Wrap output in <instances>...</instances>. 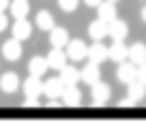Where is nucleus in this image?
Masks as SVG:
<instances>
[{
  "label": "nucleus",
  "instance_id": "ddd939ff",
  "mask_svg": "<svg viewBox=\"0 0 146 133\" xmlns=\"http://www.w3.org/2000/svg\"><path fill=\"white\" fill-rule=\"evenodd\" d=\"M87 59H92V62L103 64V62H108V59H110V49H105V44H103V41H95V44L90 46V51H87Z\"/></svg>",
  "mask_w": 146,
  "mask_h": 133
},
{
  "label": "nucleus",
  "instance_id": "aec40b11",
  "mask_svg": "<svg viewBox=\"0 0 146 133\" xmlns=\"http://www.w3.org/2000/svg\"><path fill=\"white\" fill-rule=\"evenodd\" d=\"M128 59H131L133 64H144L146 62V44H141V41L131 44V46H128Z\"/></svg>",
  "mask_w": 146,
  "mask_h": 133
},
{
  "label": "nucleus",
  "instance_id": "39448f33",
  "mask_svg": "<svg viewBox=\"0 0 146 133\" xmlns=\"http://www.w3.org/2000/svg\"><path fill=\"white\" fill-rule=\"evenodd\" d=\"M80 72H82V82H85V85L92 87V85L100 82V64H98V62H92V59L85 62V67H82Z\"/></svg>",
  "mask_w": 146,
  "mask_h": 133
},
{
  "label": "nucleus",
  "instance_id": "a878e982",
  "mask_svg": "<svg viewBox=\"0 0 146 133\" xmlns=\"http://www.w3.org/2000/svg\"><path fill=\"white\" fill-rule=\"evenodd\" d=\"M139 79L146 85V62H144V64H139Z\"/></svg>",
  "mask_w": 146,
  "mask_h": 133
},
{
  "label": "nucleus",
  "instance_id": "f8f14e48",
  "mask_svg": "<svg viewBox=\"0 0 146 133\" xmlns=\"http://www.w3.org/2000/svg\"><path fill=\"white\" fill-rule=\"evenodd\" d=\"M49 41H51V46L67 49V44H69V31L62 28V26H54V28L49 31Z\"/></svg>",
  "mask_w": 146,
  "mask_h": 133
},
{
  "label": "nucleus",
  "instance_id": "f3484780",
  "mask_svg": "<svg viewBox=\"0 0 146 133\" xmlns=\"http://www.w3.org/2000/svg\"><path fill=\"white\" fill-rule=\"evenodd\" d=\"M31 33H33V26H31L26 18H15V23H13V36L21 38V41H26V38H31Z\"/></svg>",
  "mask_w": 146,
  "mask_h": 133
},
{
  "label": "nucleus",
  "instance_id": "423d86ee",
  "mask_svg": "<svg viewBox=\"0 0 146 133\" xmlns=\"http://www.w3.org/2000/svg\"><path fill=\"white\" fill-rule=\"evenodd\" d=\"M23 92H26V97H41V95H44V77L31 74V77L23 82Z\"/></svg>",
  "mask_w": 146,
  "mask_h": 133
},
{
  "label": "nucleus",
  "instance_id": "393cba45",
  "mask_svg": "<svg viewBox=\"0 0 146 133\" xmlns=\"http://www.w3.org/2000/svg\"><path fill=\"white\" fill-rule=\"evenodd\" d=\"M8 28V18H5V10H0V33Z\"/></svg>",
  "mask_w": 146,
  "mask_h": 133
},
{
  "label": "nucleus",
  "instance_id": "dca6fc26",
  "mask_svg": "<svg viewBox=\"0 0 146 133\" xmlns=\"http://www.w3.org/2000/svg\"><path fill=\"white\" fill-rule=\"evenodd\" d=\"M62 103H64L67 108H77V105L82 103V92H80V87H77V85L64 87V92H62Z\"/></svg>",
  "mask_w": 146,
  "mask_h": 133
},
{
  "label": "nucleus",
  "instance_id": "f03ea898",
  "mask_svg": "<svg viewBox=\"0 0 146 133\" xmlns=\"http://www.w3.org/2000/svg\"><path fill=\"white\" fill-rule=\"evenodd\" d=\"M126 90H128V97L123 100V105H136V103L146 100V85L141 82V79L128 82V85H126Z\"/></svg>",
  "mask_w": 146,
  "mask_h": 133
},
{
  "label": "nucleus",
  "instance_id": "4be33fe9",
  "mask_svg": "<svg viewBox=\"0 0 146 133\" xmlns=\"http://www.w3.org/2000/svg\"><path fill=\"white\" fill-rule=\"evenodd\" d=\"M110 59L113 62H126L128 59V46L123 44V41H113V46H110Z\"/></svg>",
  "mask_w": 146,
  "mask_h": 133
},
{
  "label": "nucleus",
  "instance_id": "c85d7f7f",
  "mask_svg": "<svg viewBox=\"0 0 146 133\" xmlns=\"http://www.w3.org/2000/svg\"><path fill=\"white\" fill-rule=\"evenodd\" d=\"M141 21H144V23H146V5H144V8H141Z\"/></svg>",
  "mask_w": 146,
  "mask_h": 133
},
{
  "label": "nucleus",
  "instance_id": "20e7f679",
  "mask_svg": "<svg viewBox=\"0 0 146 133\" xmlns=\"http://www.w3.org/2000/svg\"><path fill=\"white\" fill-rule=\"evenodd\" d=\"M87 51H90V46H85V41L69 38V44H67V56H69V62H85V59H87Z\"/></svg>",
  "mask_w": 146,
  "mask_h": 133
},
{
  "label": "nucleus",
  "instance_id": "6ab92c4d",
  "mask_svg": "<svg viewBox=\"0 0 146 133\" xmlns=\"http://www.w3.org/2000/svg\"><path fill=\"white\" fill-rule=\"evenodd\" d=\"M51 67H49V62H46V56H33L31 62H28V74H36V77H46V72H49Z\"/></svg>",
  "mask_w": 146,
  "mask_h": 133
},
{
  "label": "nucleus",
  "instance_id": "cd10ccee",
  "mask_svg": "<svg viewBox=\"0 0 146 133\" xmlns=\"http://www.w3.org/2000/svg\"><path fill=\"white\" fill-rule=\"evenodd\" d=\"M10 8V0H0V10H8Z\"/></svg>",
  "mask_w": 146,
  "mask_h": 133
},
{
  "label": "nucleus",
  "instance_id": "1a4fd4ad",
  "mask_svg": "<svg viewBox=\"0 0 146 133\" xmlns=\"http://www.w3.org/2000/svg\"><path fill=\"white\" fill-rule=\"evenodd\" d=\"M98 18L105 21V23H113V21L118 18V8H115V3H113V0H103V3L98 5Z\"/></svg>",
  "mask_w": 146,
  "mask_h": 133
},
{
  "label": "nucleus",
  "instance_id": "6e6552de",
  "mask_svg": "<svg viewBox=\"0 0 146 133\" xmlns=\"http://www.w3.org/2000/svg\"><path fill=\"white\" fill-rule=\"evenodd\" d=\"M90 100H92V105H105L108 100H110V87L105 85V82H98V85H92V92H90Z\"/></svg>",
  "mask_w": 146,
  "mask_h": 133
},
{
  "label": "nucleus",
  "instance_id": "0eeeda50",
  "mask_svg": "<svg viewBox=\"0 0 146 133\" xmlns=\"http://www.w3.org/2000/svg\"><path fill=\"white\" fill-rule=\"evenodd\" d=\"M59 77H62V82H64V87H69V85H77V82H82V72L74 67V64H64L62 69H59Z\"/></svg>",
  "mask_w": 146,
  "mask_h": 133
},
{
  "label": "nucleus",
  "instance_id": "b1692460",
  "mask_svg": "<svg viewBox=\"0 0 146 133\" xmlns=\"http://www.w3.org/2000/svg\"><path fill=\"white\" fill-rule=\"evenodd\" d=\"M56 3H59V8H62L64 13H74V10L80 8L82 0H56Z\"/></svg>",
  "mask_w": 146,
  "mask_h": 133
},
{
  "label": "nucleus",
  "instance_id": "c756f323",
  "mask_svg": "<svg viewBox=\"0 0 146 133\" xmlns=\"http://www.w3.org/2000/svg\"><path fill=\"white\" fill-rule=\"evenodd\" d=\"M113 3H118V0H113Z\"/></svg>",
  "mask_w": 146,
  "mask_h": 133
},
{
  "label": "nucleus",
  "instance_id": "4468645a",
  "mask_svg": "<svg viewBox=\"0 0 146 133\" xmlns=\"http://www.w3.org/2000/svg\"><path fill=\"white\" fill-rule=\"evenodd\" d=\"M18 87H21V79H18V74H15V72H5V74L0 77V90H3L5 95L18 92Z\"/></svg>",
  "mask_w": 146,
  "mask_h": 133
},
{
  "label": "nucleus",
  "instance_id": "2eb2a0df",
  "mask_svg": "<svg viewBox=\"0 0 146 133\" xmlns=\"http://www.w3.org/2000/svg\"><path fill=\"white\" fill-rule=\"evenodd\" d=\"M62 92H64L62 77H49V79H44V95H46V97H62Z\"/></svg>",
  "mask_w": 146,
  "mask_h": 133
},
{
  "label": "nucleus",
  "instance_id": "9b49d317",
  "mask_svg": "<svg viewBox=\"0 0 146 133\" xmlns=\"http://www.w3.org/2000/svg\"><path fill=\"white\" fill-rule=\"evenodd\" d=\"M108 36H110L113 41H123V38L128 36V23L121 21V18H115L113 23H108Z\"/></svg>",
  "mask_w": 146,
  "mask_h": 133
},
{
  "label": "nucleus",
  "instance_id": "f257e3e1",
  "mask_svg": "<svg viewBox=\"0 0 146 133\" xmlns=\"http://www.w3.org/2000/svg\"><path fill=\"white\" fill-rule=\"evenodd\" d=\"M115 77H118V82H121V85H128V82L139 79V64H133L131 59L121 62V64H118V72H115Z\"/></svg>",
  "mask_w": 146,
  "mask_h": 133
},
{
  "label": "nucleus",
  "instance_id": "bb28decb",
  "mask_svg": "<svg viewBox=\"0 0 146 133\" xmlns=\"http://www.w3.org/2000/svg\"><path fill=\"white\" fill-rule=\"evenodd\" d=\"M82 3H85V5H87V8H98V5H100V3H103V0H82Z\"/></svg>",
  "mask_w": 146,
  "mask_h": 133
},
{
  "label": "nucleus",
  "instance_id": "7ed1b4c3",
  "mask_svg": "<svg viewBox=\"0 0 146 133\" xmlns=\"http://www.w3.org/2000/svg\"><path fill=\"white\" fill-rule=\"evenodd\" d=\"M23 56V41L21 38H8L5 44H3V59H8V62H18Z\"/></svg>",
  "mask_w": 146,
  "mask_h": 133
},
{
  "label": "nucleus",
  "instance_id": "412c9836",
  "mask_svg": "<svg viewBox=\"0 0 146 133\" xmlns=\"http://www.w3.org/2000/svg\"><path fill=\"white\" fill-rule=\"evenodd\" d=\"M10 15L13 18H28V13H31V5H28V0H10Z\"/></svg>",
  "mask_w": 146,
  "mask_h": 133
},
{
  "label": "nucleus",
  "instance_id": "9d476101",
  "mask_svg": "<svg viewBox=\"0 0 146 133\" xmlns=\"http://www.w3.org/2000/svg\"><path fill=\"white\" fill-rule=\"evenodd\" d=\"M67 59H69V56H67V49H59V46H51V51H49V56H46L49 67L56 69V72L67 64Z\"/></svg>",
  "mask_w": 146,
  "mask_h": 133
},
{
  "label": "nucleus",
  "instance_id": "a211bd4d",
  "mask_svg": "<svg viewBox=\"0 0 146 133\" xmlns=\"http://www.w3.org/2000/svg\"><path fill=\"white\" fill-rule=\"evenodd\" d=\"M87 36H90L92 41H103V38L108 36V23H105V21H100V18H98V21H92V23L87 26Z\"/></svg>",
  "mask_w": 146,
  "mask_h": 133
},
{
  "label": "nucleus",
  "instance_id": "5701e85b",
  "mask_svg": "<svg viewBox=\"0 0 146 133\" xmlns=\"http://www.w3.org/2000/svg\"><path fill=\"white\" fill-rule=\"evenodd\" d=\"M36 26H38L41 31H51L56 23H54V15H51L49 10H41V13L36 15Z\"/></svg>",
  "mask_w": 146,
  "mask_h": 133
}]
</instances>
